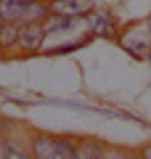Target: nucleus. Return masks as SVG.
<instances>
[{"label": "nucleus", "mask_w": 151, "mask_h": 159, "mask_svg": "<svg viewBox=\"0 0 151 159\" xmlns=\"http://www.w3.org/2000/svg\"><path fill=\"white\" fill-rule=\"evenodd\" d=\"M0 51H3V43H0Z\"/></svg>", "instance_id": "obj_12"}, {"label": "nucleus", "mask_w": 151, "mask_h": 159, "mask_svg": "<svg viewBox=\"0 0 151 159\" xmlns=\"http://www.w3.org/2000/svg\"><path fill=\"white\" fill-rule=\"evenodd\" d=\"M45 27L43 21H27V24H19V51L21 53H40L43 51V43H45Z\"/></svg>", "instance_id": "obj_3"}, {"label": "nucleus", "mask_w": 151, "mask_h": 159, "mask_svg": "<svg viewBox=\"0 0 151 159\" xmlns=\"http://www.w3.org/2000/svg\"><path fill=\"white\" fill-rule=\"evenodd\" d=\"M29 154L40 159H56V135L48 133H34L29 138Z\"/></svg>", "instance_id": "obj_6"}, {"label": "nucleus", "mask_w": 151, "mask_h": 159, "mask_svg": "<svg viewBox=\"0 0 151 159\" xmlns=\"http://www.w3.org/2000/svg\"><path fill=\"white\" fill-rule=\"evenodd\" d=\"M50 16L48 0H0V21L27 24V21H45Z\"/></svg>", "instance_id": "obj_1"}, {"label": "nucleus", "mask_w": 151, "mask_h": 159, "mask_svg": "<svg viewBox=\"0 0 151 159\" xmlns=\"http://www.w3.org/2000/svg\"><path fill=\"white\" fill-rule=\"evenodd\" d=\"M50 3V13L56 16H88L93 11L90 0H48Z\"/></svg>", "instance_id": "obj_5"}, {"label": "nucleus", "mask_w": 151, "mask_h": 159, "mask_svg": "<svg viewBox=\"0 0 151 159\" xmlns=\"http://www.w3.org/2000/svg\"><path fill=\"white\" fill-rule=\"evenodd\" d=\"M0 43H3V51H13L19 45V24L0 21Z\"/></svg>", "instance_id": "obj_8"}, {"label": "nucleus", "mask_w": 151, "mask_h": 159, "mask_svg": "<svg viewBox=\"0 0 151 159\" xmlns=\"http://www.w3.org/2000/svg\"><path fill=\"white\" fill-rule=\"evenodd\" d=\"M140 157H143V159H151V146H146L143 151H140Z\"/></svg>", "instance_id": "obj_10"}, {"label": "nucleus", "mask_w": 151, "mask_h": 159, "mask_svg": "<svg viewBox=\"0 0 151 159\" xmlns=\"http://www.w3.org/2000/svg\"><path fill=\"white\" fill-rule=\"evenodd\" d=\"M0 154H3V157H11V159H24V157H32V154L29 151H24L21 146H19V143H13V141H8V138H3V141H0Z\"/></svg>", "instance_id": "obj_9"}, {"label": "nucleus", "mask_w": 151, "mask_h": 159, "mask_svg": "<svg viewBox=\"0 0 151 159\" xmlns=\"http://www.w3.org/2000/svg\"><path fill=\"white\" fill-rule=\"evenodd\" d=\"M85 19H88V34L103 40H117V24L106 11H90Z\"/></svg>", "instance_id": "obj_4"}, {"label": "nucleus", "mask_w": 151, "mask_h": 159, "mask_svg": "<svg viewBox=\"0 0 151 159\" xmlns=\"http://www.w3.org/2000/svg\"><path fill=\"white\" fill-rule=\"evenodd\" d=\"M146 24H149V32H151V13H149V16H146Z\"/></svg>", "instance_id": "obj_11"}, {"label": "nucleus", "mask_w": 151, "mask_h": 159, "mask_svg": "<svg viewBox=\"0 0 151 159\" xmlns=\"http://www.w3.org/2000/svg\"><path fill=\"white\" fill-rule=\"evenodd\" d=\"M149 64H151V56H149Z\"/></svg>", "instance_id": "obj_13"}, {"label": "nucleus", "mask_w": 151, "mask_h": 159, "mask_svg": "<svg viewBox=\"0 0 151 159\" xmlns=\"http://www.w3.org/2000/svg\"><path fill=\"white\" fill-rule=\"evenodd\" d=\"M103 154H106V148H103L101 141H95V138H85V141H80L77 159H101Z\"/></svg>", "instance_id": "obj_7"}, {"label": "nucleus", "mask_w": 151, "mask_h": 159, "mask_svg": "<svg viewBox=\"0 0 151 159\" xmlns=\"http://www.w3.org/2000/svg\"><path fill=\"white\" fill-rule=\"evenodd\" d=\"M117 43L122 45L125 53H130L133 58H138V61H149L151 56V32H149V24L146 21H133L127 24V27L119 32Z\"/></svg>", "instance_id": "obj_2"}]
</instances>
